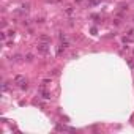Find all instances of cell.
Listing matches in <instances>:
<instances>
[{
    "mask_svg": "<svg viewBox=\"0 0 134 134\" xmlns=\"http://www.w3.org/2000/svg\"><path fill=\"white\" fill-rule=\"evenodd\" d=\"M14 84L21 90H27V79L24 77V76H16L14 77Z\"/></svg>",
    "mask_w": 134,
    "mask_h": 134,
    "instance_id": "cell-1",
    "label": "cell"
},
{
    "mask_svg": "<svg viewBox=\"0 0 134 134\" xmlns=\"http://www.w3.org/2000/svg\"><path fill=\"white\" fill-rule=\"evenodd\" d=\"M36 48H38V51L41 52V54H48V52H49V44H48L46 41L38 43V46H36Z\"/></svg>",
    "mask_w": 134,
    "mask_h": 134,
    "instance_id": "cell-2",
    "label": "cell"
},
{
    "mask_svg": "<svg viewBox=\"0 0 134 134\" xmlns=\"http://www.w3.org/2000/svg\"><path fill=\"white\" fill-rule=\"evenodd\" d=\"M60 41H62V46H63V48H68V46H69V39L66 38L65 33H60Z\"/></svg>",
    "mask_w": 134,
    "mask_h": 134,
    "instance_id": "cell-3",
    "label": "cell"
},
{
    "mask_svg": "<svg viewBox=\"0 0 134 134\" xmlns=\"http://www.w3.org/2000/svg\"><path fill=\"white\" fill-rule=\"evenodd\" d=\"M39 92H41V96H43L44 99H51V92H48V90H44L43 87H41V90H39Z\"/></svg>",
    "mask_w": 134,
    "mask_h": 134,
    "instance_id": "cell-4",
    "label": "cell"
},
{
    "mask_svg": "<svg viewBox=\"0 0 134 134\" xmlns=\"http://www.w3.org/2000/svg\"><path fill=\"white\" fill-rule=\"evenodd\" d=\"M6 90H8V84L3 82V85H2V92H6Z\"/></svg>",
    "mask_w": 134,
    "mask_h": 134,
    "instance_id": "cell-5",
    "label": "cell"
},
{
    "mask_svg": "<svg viewBox=\"0 0 134 134\" xmlns=\"http://www.w3.org/2000/svg\"><path fill=\"white\" fill-rule=\"evenodd\" d=\"M32 60H33V55L32 54H27V62H32Z\"/></svg>",
    "mask_w": 134,
    "mask_h": 134,
    "instance_id": "cell-6",
    "label": "cell"
},
{
    "mask_svg": "<svg viewBox=\"0 0 134 134\" xmlns=\"http://www.w3.org/2000/svg\"><path fill=\"white\" fill-rule=\"evenodd\" d=\"M39 39H41V41H46V43H49V38H48V36H44V35H43Z\"/></svg>",
    "mask_w": 134,
    "mask_h": 134,
    "instance_id": "cell-7",
    "label": "cell"
}]
</instances>
